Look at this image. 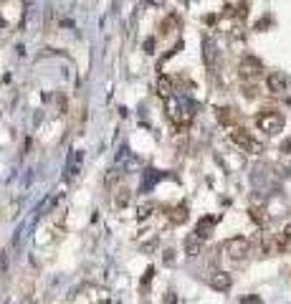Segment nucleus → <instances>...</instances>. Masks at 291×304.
Here are the masks:
<instances>
[{
	"mask_svg": "<svg viewBox=\"0 0 291 304\" xmlns=\"http://www.w3.org/2000/svg\"><path fill=\"white\" fill-rule=\"evenodd\" d=\"M281 152L291 155V137H289V140H284V145H281Z\"/></svg>",
	"mask_w": 291,
	"mask_h": 304,
	"instance_id": "412c9836",
	"label": "nucleus"
},
{
	"mask_svg": "<svg viewBox=\"0 0 291 304\" xmlns=\"http://www.w3.org/2000/svg\"><path fill=\"white\" fill-rule=\"evenodd\" d=\"M233 117H236V114H233L231 107H221V109H218V122H221V124H231Z\"/></svg>",
	"mask_w": 291,
	"mask_h": 304,
	"instance_id": "f8f14e48",
	"label": "nucleus"
},
{
	"mask_svg": "<svg viewBox=\"0 0 291 304\" xmlns=\"http://www.w3.org/2000/svg\"><path fill=\"white\" fill-rule=\"evenodd\" d=\"M157 180H160V175H157L155 170H144V183H142V190H150Z\"/></svg>",
	"mask_w": 291,
	"mask_h": 304,
	"instance_id": "4468645a",
	"label": "nucleus"
},
{
	"mask_svg": "<svg viewBox=\"0 0 291 304\" xmlns=\"http://www.w3.org/2000/svg\"><path fill=\"white\" fill-rule=\"evenodd\" d=\"M223 251L228 254V259L241 261V259H246V256H248L251 244H248V239H243V236H233V239H228V241L223 244Z\"/></svg>",
	"mask_w": 291,
	"mask_h": 304,
	"instance_id": "f03ea898",
	"label": "nucleus"
},
{
	"mask_svg": "<svg viewBox=\"0 0 291 304\" xmlns=\"http://www.w3.org/2000/svg\"><path fill=\"white\" fill-rule=\"evenodd\" d=\"M198 251H200V239L190 236L188 239V254H198Z\"/></svg>",
	"mask_w": 291,
	"mask_h": 304,
	"instance_id": "f3484780",
	"label": "nucleus"
},
{
	"mask_svg": "<svg viewBox=\"0 0 291 304\" xmlns=\"http://www.w3.org/2000/svg\"><path fill=\"white\" fill-rule=\"evenodd\" d=\"M152 48H155V38H147V41H144V51H147V53H155Z\"/></svg>",
	"mask_w": 291,
	"mask_h": 304,
	"instance_id": "6ab92c4d",
	"label": "nucleus"
},
{
	"mask_svg": "<svg viewBox=\"0 0 291 304\" xmlns=\"http://www.w3.org/2000/svg\"><path fill=\"white\" fill-rule=\"evenodd\" d=\"M162 304H175V294H172V292H167V294H165V299H162Z\"/></svg>",
	"mask_w": 291,
	"mask_h": 304,
	"instance_id": "4be33fe9",
	"label": "nucleus"
},
{
	"mask_svg": "<svg viewBox=\"0 0 291 304\" xmlns=\"http://www.w3.org/2000/svg\"><path fill=\"white\" fill-rule=\"evenodd\" d=\"M208 284H210L215 292H228L231 284H233V279H231V274H226V272H215V274H210Z\"/></svg>",
	"mask_w": 291,
	"mask_h": 304,
	"instance_id": "6e6552de",
	"label": "nucleus"
},
{
	"mask_svg": "<svg viewBox=\"0 0 291 304\" xmlns=\"http://www.w3.org/2000/svg\"><path fill=\"white\" fill-rule=\"evenodd\" d=\"M203 61H205L208 69H215L218 61H221V51H218V46H215V41L210 36L203 38Z\"/></svg>",
	"mask_w": 291,
	"mask_h": 304,
	"instance_id": "39448f33",
	"label": "nucleus"
},
{
	"mask_svg": "<svg viewBox=\"0 0 291 304\" xmlns=\"http://www.w3.org/2000/svg\"><path fill=\"white\" fill-rule=\"evenodd\" d=\"M175 25L180 28V18H177V15L172 13V15H167V18H165V23L160 25V30H162V36H167V33H172V28H175Z\"/></svg>",
	"mask_w": 291,
	"mask_h": 304,
	"instance_id": "9b49d317",
	"label": "nucleus"
},
{
	"mask_svg": "<svg viewBox=\"0 0 291 304\" xmlns=\"http://www.w3.org/2000/svg\"><path fill=\"white\" fill-rule=\"evenodd\" d=\"M266 86H269V91H271V94H284V91H286V86H289V81H286V76H284V74L271 71V74L266 76Z\"/></svg>",
	"mask_w": 291,
	"mask_h": 304,
	"instance_id": "423d86ee",
	"label": "nucleus"
},
{
	"mask_svg": "<svg viewBox=\"0 0 291 304\" xmlns=\"http://www.w3.org/2000/svg\"><path fill=\"white\" fill-rule=\"evenodd\" d=\"M152 208H155V206H152V203H150V206H139V211H137V216H139V218H147V216H150V211H152Z\"/></svg>",
	"mask_w": 291,
	"mask_h": 304,
	"instance_id": "a211bd4d",
	"label": "nucleus"
},
{
	"mask_svg": "<svg viewBox=\"0 0 291 304\" xmlns=\"http://www.w3.org/2000/svg\"><path fill=\"white\" fill-rule=\"evenodd\" d=\"M215 223H218V216H205V218H200L198 226H195V233H193V236L200 239V241L208 239V236L213 233V226H215Z\"/></svg>",
	"mask_w": 291,
	"mask_h": 304,
	"instance_id": "0eeeda50",
	"label": "nucleus"
},
{
	"mask_svg": "<svg viewBox=\"0 0 291 304\" xmlns=\"http://www.w3.org/2000/svg\"><path fill=\"white\" fill-rule=\"evenodd\" d=\"M246 304H261V299H256V297H251V299H246Z\"/></svg>",
	"mask_w": 291,
	"mask_h": 304,
	"instance_id": "393cba45",
	"label": "nucleus"
},
{
	"mask_svg": "<svg viewBox=\"0 0 291 304\" xmlns=\"http://www.w3.org/2000/svg\"><path fill=\"white\" fill-rule=\"evenodd\" d=\"M79 165H81V155H79V152H76V155H74V157H71V162H68V178H71V175H74V170H76V173H79Z\"/></svg>",
	"mask_w": 291,
	"mask_h": 304,
	"instance_id": "dca6fc26",
	"label": "nucleus"
},
{
	"mask_svg": "<svg viewBox=\"0 0 291 304\" xmlns=\"http://www.w3.org/2000/svg\"><path fill=\"white\" fill-rule=\"evenodd\" d=\"M170 221L172 223H185L188 221V206L185 203H180V206H175V208H170Z\"/></svg>",
	"mask_w": 291,
	"mask_h": 304,
	"instance_id": "9d476101",
	"label": "nucleus"
},
{
	"mask_svg": "<svg viewBox=\"0 0 291 304\" xmlns=\"http://www.w3.org/2000/svg\"><path fill=\"white\" fill-rule=\"evenodd\" d=\"M256 124H259L261 132H266V134H276V132L284 129V114L276 112V109H266V112H261V114L256 117Z\"/></svg>",
	"mask_w": 291,
	"mask_h": 304,
	"instance_id": "f257e3e1",
	"label": "nucleus"
},
{
	"mask_svg": "<svg viewBox=\"0 0 291 304\" xmlns=\"http://www.w3.org/2000/svg\"><path fill=\"white\" fill-rule=\"evenodd\" d=\"M284 239L291 241V223H286V228H284Z\"/></svg>",
	"mask_w": 291,
	"mask_h": 304,
	"instance_id": "5701e85b",
	"label": "nucleus"
},
{
	"mask_svg": "<svg viewBox=\"0 0 291 304\" xmlns=\"http://www.w3.org/2000/svg\"><path fill=\"white\" fill-rule=\"evenodd\" d=\"M231 140H233V145H238L243 152H253V155L261 152V145H259L246 129H233V132H231Z\"/></svg>",
	"mask_w": 291,
	"mask_h": 304,
	"instance_id": "20e7f679",
	"label": "nucleus"
},
{
	"mask_svg": "<svg viewBox=\"0 0 291 304\" xmlns=\"http://www.w3.org/2000/svg\"><path fill=\"white\" fill-rule=\"evenodd\" d=\"M251 218H253L259 226H266V223H269V216H266L264 208H251Z\"/></svg>",
	"mask_w": 291,
	"mask_h": 304,
	"instance_id": "2eb2a0df",
	"label": "nucleus"
},
{
	"mask_svg": "<svg viewBox=\"0 0 291 304\" xmlns=\"http://www.w3.org/2000/svg\"><path fill=\"white\" fill-rule=\"evenodd\" d=\"M172 254H175V251H170V249L165 251V261H167V264H172Z\"/></svg>",
	"mask_w": 291,
	"mask_h": 304,
	"instance_id": "b1692460",
	"label": "nucleus"
},
{
	"mask_svg": "<svg viewBox=\"0 0 291 304\" xmlns=\"http://www.w3.org/2000/svg\"><path fill=\"white\" fill-rule=\"evenodd\" d=\"M155 89H157V94L167 102V99H172V79L170 76H165V74H160L157 76V84H155Z\"/></svg>",
	"mask_w": 291,
	"mask_h": 304,
	"instance_id": "1a4fd4ad",
	"label": "nucleus"
},
{
	"mask_svg": "<svg viewBox=\"0 0 291 304\" xmlns=\"http://www.w3.org/2000/svg\"><path fill=\"white\" fill-rule=\"evenodd\" d=\"M238 74H241L243 81H256L264 74V63L256 56H243L241 63H238Z\"/></svg>",
	"mask_w": 291,
	"mask_h": 304,
	"instance_id": "7ed1b4c3",
	"label": "nucleus"
},
{
	"mask_svg": "<svg viewBox=\"0 0 291 304\" xmlns=\"http://www.w3.org/2000/svg\"><path fill=\"white\" fill-rule=\"evenodd\" d=\"M152 274H155V269L150 266V269H147V274H144V279H142V287H147V284H150V279H152Z\"/></svg>",
	"mask_w": 291,
	"mask_h": 304,
	"instance_id": "aec40b11",
	"label": "nucleus"
},
{
	"mask_svg": "<svg viewBox=\"0 0 291 304\" xmlns=\"http://www.w3.org/2000/svg\"><path fill=\"white\" fill-rule=\"evenodd\" d=\"M129 200H132V190H127V188H122L114 203H117V208H127V206H129Z\"/></svg>",
	"mask_w": 291,
	"mask_h": 304,
	"instance_id": "ddd939ff",
	"label": "nucleus"
}]
</instances>
